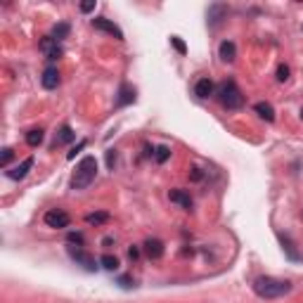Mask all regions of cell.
Wrapping results in <instances>:
<instances>
[{"mask_svg": "<svg viewBox=\"0 0 303 303\" xmlns=\"http://www.w3.org/2000/svg\"><path fill=\"white\" fill-rule=\"evenodd\" d=\"M253 291L260 298H280V296L291 291V284L282 280H275V277H258V280L253 282Z\"/></svg>", "mask_w": 303, "mask_h": 303, "instance_id": "1", "label": "cell"}, {"mask_svg": "<svg viewBox=\"0 0 303 303\" xmlns=\"http://www.w3.org/2000/svg\"><path fill=\"white\" fill-rule=\"evenodd\" d=\"M95 175H97V159H95V157L81 159V164L76 166V175H73V180H71V187L86 190L88 185L95 180Z\"/></svg>", "mask_w": 303, "mask_h": 303, "instance_id": "2", "label": "cell"}, {"mask_svg": "<svg viewBox=\"0 0 303 303\" xmlns=\"http://www.w3.org/2000/svg\"><path fill=\"white\" fill-rule=\"evenodd\" d=\"M216 95L218 100H220V104L228 109H239L242 104H244V97H242V93H239V88L232 83V81H225V83H220V86L216 88Z\"/></svg>", "mask_w": 303, "mask_h": 303, "instance_id": "3", "label": "cell"}, {"mask_svg": "<svg viewBox=\"0 0 303 303\" xmlns=\"http://www.w3.org/2000/svg\"><path fill=\"white\" fill-rule=\"evenodd\" d=\"M69 223H71V218H69V213L62 209H52L45 213V225L48 228H55V230H64V228H69Z\"/></svg>", "mask_w": 303, "mask_h": 303, "instance_id": "4", "label": "cell"}, {"mask_svg": "<svg viewBox=\"0 0 303 303\" xmlns=\"http://www.w3.org/2000/svg\"><path fill=\"white\" fill-rule=\"evenodd\" d=\"M93 26L97 31H107V33H111V36L116 38V41H123V31L116 26L114 22H109V19H104V17H97V19H93Z\"/></svg>", "mask_w": 303, "mask_h": 303, "instance_id": "5", "label": "cell"}, {"mask_svg": "<svg viewBox=\"0 0 303 303\" xmlns=\"http://www.w3.org/2000/svg\"><path fill=\"white\" fill-rule=\"evenodd\" d=\"M41 52H43L45 57L52 62V59H59V55H62V48L57 45V41H55V38L48 36V38H43V41H41Z\"/></svg>", "mask_w": 303, "mask_h": 303, "instance_id": "6", "label": "cell"}, {"mask_svg": "<svg viewBox=\"0 0 303 303\" xmlns=\"http://www.w3.org/2000/svg\"><path fill=\"white\" fill-rule=\"evenodd\" d=\"M69 253H71V258L76 260V263H81V266L86 268V270H95V258L90 256V253H86V251H81V249H69Z\"/></svg>", "mask_w": 303, "mask_h": 303, "instance_id": "7", "label": "cell"}, {"mask_svg": "<svg viewBox=\"0 0 303 303\" xmlns=\"http://www.w3.org/2000/svg\"><path fill=\"white\" fill-rule=\"evenodd\" d=\"M195 93L197 97H202V100H206V97H211V95L216 93V86H213V81L211 79H199L195 86Z\"/></svg>", "mask_w": 303, "mask_h": 303, "instance_id": "8", "label": "cell"}, {"mask_svg": "<svg viewBox=\"0 0 303 303\" xmlns=\"http://www.w3.org/2000/svg\"><path fill=\"white\" fill-rule=\"evenodd\" d=\"M144 253H147L149 258H161V256H164V242H159V239H147V242H144Z\"/></svg>", "mask_w": 303, "mask_h": 303, "instance_id": "9", "label": "cell"}, {"mask_svg": "<svg viewBox=\"0 0 303 303\" xmlns=\"http://www.w3.org/2000/svg\"><path fill=\"white\" fill-rule=\"evenodd\" d=\"M31 166H33V159H24L22 164H19V166L17 168H12V171H8V175L10 178H12V180H22V178H26V173H29L31 171Z\"/></svg>", "mask_w": 303, "mask_h": 303, "instance_id": "10", "label": "cell"}, {"mask_svg": "<svg viewBox=\"0 0 303 303\" xmlns=\"http://www.w3.org/2000/svg\"><path fill=\"white\" fill-rule=\"evenodd\" d=\"M43 88H48V90H52V88H57L59 86V71L55 69V66H48L43 71Z\"/></svg>", "mask_w": 303, "mask_h": 303, "instance_id": "11", "label": "cell"}, {"mask_svg": "<svg viewBox=\"0 0 303 303\" xmlns=\"http://www.w3.org/2000/svg\"><path fill=\"white\" fill-rule=\"evenodd\" d=\"M168 199L173 204H180L182 209H192V199H190L187 192H182V190H173L171 195H168Z\"/></svg>", "mask_w": 303, "mask_h": 303, "instance_id": "12", "label": "cell"}, {"mask_svg": "<svg viewBox=\"0 0 303 303\" xmlns=\"http://www.w3.org/2000/svg\"><path fill=\"white\" fill-rule=\"evenodd\" d=\"M218 52H220V59H223V62H232V59L237 57V50H235V43H232V41H223L220 48H218Z\"/></svg>", "mask_w": 303, "mask_h": 303, "instance_id": "13", "label": "cell"}, {"mask_svg": "<svg viewBox=\"0 0 303 303\" xmlns=\"http://www.w3.org/2000/svg\"><path fill=\"white\" fill-rule=\"evenodd\" d=\"M256 114L260 116V119H266V121H275V109H273V104H268V102H258L256 104Z\"/></svg>", "mask_w": 303, "mask_h": 303, "instance_id": "14", "label": "cell"}, {"mask_svg": "<svg viewBox=\"0 0 303 303\" xmlns=\"http://www.w3.org/2000/svg\"><path fill=\"white\" fill-rule=\"evenodd\" d=\"M223 15H225V5H211V10H209V24H211V26H216V24L223 19Z\"/></svg>", "mask_w": 303, "mask_h": 303, "instance_id": "15", "label": "cell"}, {"mask_svg": "<svg viewBox=\"0 0 303 303\" xmlns=\"http://www.w3.org/2000/svg\"><path fill=\"white\" fill-rule=\"evenodd\" d=\"M73 137H76V133L69 126H64V128H59L57 137H55V144H66V142H71Z\"/></svg>", "mask_w": 303, "mask_h": 303, "instance_id": "16", "label": "cell"}, {"mask_svg": "<svg viewBox=\"0 0 303 303\" xmlns=\"http://www.w3.org/2000/svg\"><path fill=\"white\" fill-rule=\"evenodd\" d=\"M26 142H29L31 147H38V144L43 142V130H41V128L29 130V133H26Z\"/></svg>", "mask_w": 303, "mask_h": 303, "instance_id": "17", "label": "cell"}, {"mask_svg": "<svg viewBox=\"0 0 303 303\" xmlns=\"http://www.w3.org/2000/svg\"><path fill=\"white\" fill-rule=\"evenodd\" d=\"M109 220V213H88L86 216V223L90 225H102V223H107Z\"/></svg>", "mask_w": 303, "mask_h": 303, "instance_id": "18", "label": "cell"}, {"mask_svg": "<svg viewBox=\"0 0 303 303\" xmlns=\"http://www.w3.org/2000/svg\"><path fill=\"white\" fill-rule=\"evenodd\" d=\"M102 268H107V270H116V268H119V258H116V256H102Z\"/></svg>", "mask_w": 303, "mask_h": 303, "instance_id": "19", "label": "cell"}, {"mask_svg": "<svg viewBox=\"0 0 303 303\" xmlns=\"http://www.w3.org/2000/svg\"><path fill=\"white\" fill-rule=\"evenodd\" d=\"M66 33H69V24H57L55 31H52V38H55V41H62V38H66Z\"/></svg>", "mask_w": 303, "mask_h": 303, "instance_id": "20", "label": "cell"}, {"mask_svg": "<svg viewBox=\"0 0 303 303\" xmlns=\"http://www.w3.org/2000/svg\"><path fill=\"white\" fill-rule=\"evenodd\" d=\"M154 157H157V161H159V164H164V161H166L168 157H171V149L161 144V147H157V154H154Z\"/></svg>", "mask_w": 303, "mask_h": 303, "instance_id": "21", "label": "cell"}, {"mask_svg": "<svg viewBox=\"0 0 303 303\" xmlns=\"http://www.w3.org/2000/svg\"><path fill=\"white\" fill-rule=\"evenodd\" d=\"M171 43L175 45V50L180 52V55H185V50H187V48H185V43H182L180 38H178V36H173V38H171Z\"/></svg>", "mask_w": 303, "mask_h": 303, "instance_id": "22", "label": "cell"}, {"mask_svg": "<svg viewBox=\"0 0 303 303\" xmlns=\"http://www.w3.org/2000/svg\"><path fill=\"white\" fill-rule=\"evenodd\" d=\"M10 159H12V149H10V147H5V149H3V157H0V164H3V166H8Z\"/></svg>", "mask_w": 303, "mask_h": 303, "instance_id": "23", "label": "cell"}, {"mask_svg": "<svg viewBox=\"0 0 303 303\" xmlns=\"http://www.w3.org/2000/svg\"><path fill=\"white\" fill-rule=\"evenodd\" d=\"M277 79H280V81H287L289 79V66L282 64L280 69H277Z\"/></svg>", "mask_w": 303, "mask_h": 303, "instance_id": "24", "label": "cell"}, {"mask_svg": "<svg viewBox=\"0 0 303 303\" xmlns=\"http://www.w3.org/2000/svg\"><path fill=\"white\" fill-rule=\"evenodd\" d=\"M95 10V0H88V3H81V12H93Z\"/></svg>", "mask_w": 303, "mask_h": 303, "instance_id": "25", "label": "cell"}, {"mask_svg": "<svg viewBox=\"0 0 303 303\" xmlns=\"http://www.w3.org/2000/svg\"><path fill=\"white\" fill-rule=\"evenodd\" d=\"M69 242H76V244H83V235H81V232H69Z\"/></svg>", "mask_w": 303, "mask_h": 303, "instance_id": "26", "label": "cell"}, {"mask_svg": "<svg viewBox=\"0 0 303 303\" xmlns=\"http://www.w3.org/2000/svg\"><path fill=\"white\" fill-rule=\"evenodd\" d=\"M128 256H130L133 260H135L137 256H140V249H137V246H130V249H128Z\"/></svg>", "mask_w": 303, "mask_h": 303, "instance_id": "27", "label": "cell"}, {"mask_svg": "<svg viewBox=\"0 0 303 303\" xmlns=\"http://www.w3.org/2000/svg\"><path fill=\"white\" fill-rule=\"evenodd\" d=\"M202 178V171L199 168H192V180H199Z\"/></svg>", "mask_w": 303, "mask_h": 303, "instance_id": "28", "label": "cell"}, {"mask_svg": "<svg viewBox=\"0 0 303 303\" xmlns=\"http://www.w3.org/2000/svg\"><path fill=\"white\" fill-rule=\"evenodd\" d=\"M301 116H303V109H301Z\"/></svg>", "mask_w": 303, "mask_h": 303, "instance_id": "29", "label": "cell"}]
</instances>
